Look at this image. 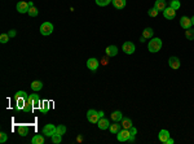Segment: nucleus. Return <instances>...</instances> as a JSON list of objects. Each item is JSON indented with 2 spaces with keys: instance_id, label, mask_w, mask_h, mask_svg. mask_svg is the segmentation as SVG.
<instances>
[{
  "instance_id": "f257e3e1",
  "label": "nucleus",
  "mask_w": 194,
  "mask_h": 144,
  "mask_svg": "<svg viewBox=\"0 0 194 144\" xmlns=\"http://www.w3.org/2000/svg\"><path fill=\"white\" fill-rule=\"evenodd\" d=\"M160 48H162V40L159 38H153L149 42V44H147V50L151 53H157Z\"/></svg>"
},
{
  "instance_id": "f03ea898",
  "label": "nucleus",
  "mask_w": 194,
  "mask_h": 144,
  "mask_svg": "<svg viewBox=\"0 0 194 144\" xmlns=\"http://www.w3.org/2000/svg\"><path fill=\"white\" fill-rule=\"evenodd\" d=\"M40 33L41 35H51L53 33V25L51 22H43L40 25Z\"/></svg>"
},
{
  "instance_id": "7ed1b4c3",
  "label": "nucleus",
  "mask_w": 194,
  "mask_h": 144,
  "mask_svg": "<svg viewBox=\"0 0 194 144\" xmlns=\"http://www.w3.org/2000/svg\"><path fill=\"white\" fill-rule=\"evenodd\" d=\"M129 138H131V132H129V130H127V128L119 130L118 134H116V139H118L119 141H127V140H129Z\"/></svg>"
},
{
  "instance_id": "20e7f679",
  "label": "nucleus",
  "mask_w": 194,
  "mask_h": 144,
  "mask_svg": "<svg viewBox=\"0 0 194 144\" xmlns=\"http://www.w3.org/2000/svg\"><path fill=\"white\" fill-rule=\"evenodd\" d=\"M87 118L91 123H97L100 120V115H98V112H96L95 109H89L87 112Z\"/></svg>"
},
{
  "instance_id": "39448f33",
  "label": "nucleus",
  "mask_w": 194,
  "mask_h": 144,
  "mask_svg": "<svg viewBox=\"0 0 194 144\" xmlns=\"http://www.w3.org/2000/svg\"><path fill=\"white\" fill-rule=\"evenodd\" d=\"M43 134H44V135L51 136V138H52V135H54V134H56V126L52 125V123H48V125H45V126L43 127Z\"/></svg>"
},
{
  "instance_id": "423d86ee",
  "label": "nucleus",
  "mask_w": 194,
  "mask_h": 144,
  "mask_svg": "<svg viewBox=\"0 0 194 144\" xmlns=\"http://www.w3.org/2000/svg\"><path fill=\"white\" fill-rule=\"evenodd\" d=\"M98 65H100V62H98V60L97 58H95V57H92V58H89V60L87 61V68L89 69V70H92V71H96L98 69Z\"/></svg>"
},
{
  "instance_id": "0eeeda50",
  "label": "nucleus",
  "mask_w": 194,
  "mask_h": 144,
  "mask_svg": "<svg viewBox=\"0 0 194 144\" xmlns=\"http://www.w3.org/2000/svg\"><path fill=\"white\" fill-rule=\"evenodd\" d=\"M28 101H30L31 104L34 105V108H39V109H40V107H41V101H40V99H39V96H38L36 94L30 95V96H28Z\"/></svg>"
},
{
  "instance_id": "6e6552de",
  "label": "nucleus",
  "mask_w": 194,
  "mask_h": 144,
  "mask_svg": "<svg viewBox=\"0 0 194 144\" xmlns=\"http://www.w3.org/2000/svg\"><path fill=\"white\" fill-rule=\"evenodd\" d=\"M122 48H123V52L127 55H132L135 52V44L132 42H126Z\"/></svg>"
},
{
  "instance_id": "1a4fd4ad",
  "label": "nucleus",
  "mask_w": 194,
  "mask_h": 144,
  "mask_svg": "<svg viewBox=\"0 0 194 144\" xmlns=\"http://www.w3.org/2000/svg\"><path fill=\"white\" fill-rule=\"evenodd\" d=\"M163 16L167 20H173L176 16V11L173 8H171V7H168V8H166L164 11H163Z\"/></svg>"
},
{
  "instance_id": "9d476101",
  "label": "nucleus",
  "mask_w": 194,
  "mask_h": 144,
  "mask_svg": "<svg viewBox=\"0 0 194 144\" xmlns=\"http://www.w3.org/2000/svg\"><path fill=\"white\" fill-rule=\"evenodd\" d=\"M28 9H30V4L26 3V1H20L17 4V11L20 13H27Z\"/></svg>"
},
{
  "instance_id": "9b49d317",
  "label": "nucleus",
  "mask_w": 194,
  "mask_h": 144,
  "mask_svg": "<svg viewBox=\"0 0 194 144\" xmlns=\"http://www.w3.org/2000/svg\"><path fill=\"white\" fill-rule=\"evenodd\" d=\"M168 65H170L171 69L176 70V69L180 68V60H178L176 56H172V57H170V60H168Z\"/></svg>"
},
{
  "instance_id": "f8f14e48",
  "label": "nucleus",
  "mask_w": 194,
  "mask_h": 144,
  "mask_svg": "<svg viewBox=\"0 0 194 144\" xmlns=\"http://www.w3.org/2000/svg\"><path fill=\"white\" fill-rule=\"evenodd\" d=\"M180 25H181V27L183 29H190L191 27V20L189 18V17H186V16H184V17H181V20H180Z\"/></svg>"
},
{
  "instance_id": "ddd939ff",
  "label": "nucleus",
  "mask_w": 194,
  "mask_h": 144,
  "mask_svg": "<svg viewBox=\"0 0 194 144\" xmlns=\"http://www.w3.org/2000/svg\"><path fill=\"white\" fill-rule=\"evenodd\" d=\"M97 125H98V128H101V130H106V128L110 127V121L102 117V118H100V120H98Z\"/></svg>"
},
{
  "instance_id": "4468645a",
  "label": "nucleus",
  "mask_w": 194,
  "mask_h": 144,
  "mask_svg": "<svg viewBox=\"0 0 194 144\" xmlns=\"http://www.w3.org/2000/svg\"><path fill=\"white\" fill-rule=\"evenodd\" d=\"M105 52L109 57H114V56L118 55V48H116L115 46H109V47H106Z\"/></svg>"
},
{
  "instance_id": "2eb2a0df",
  "label": "nucleus",
  "mask_w": 194,
  "mask_h": 144,
  "mask_svg": "<svg viewBox=\"0 0 194 144\" xmlns=\"http://www.w3.org/2000/svg\"><path fill=\"white\" fill-rule=\"evenodd\" d=\"M154 8L157 9L158 12H159V11H164V9L167 8V7H166V1H164V0H157V1H155V4H154Z\"/></svg>"
},
{
  "instance_id": "dca6fc26",
  "label": "nucleus",
  "mask_w": 194,
  "mask_h": 144,
  "mask_svg": "<svg viewBox=\"0 0 194 144\" xmlns=\"http://www.w3.org/2000/svg\"><path fill=\"white\" fill-rule=\"evenodd\" d=\"M158 138H159V140L162 141V143H166L167 139L170 138V132H168L167 130H160L159 131V136H158Z\"/></svg>"
},
{
  "instance_id": "f3484780",
  "label": "nucleus",
  "mask_w": 194,
  "mask_h": 144,
  "mask_svg": "<svg viewBox=\"0 0 194 144\" xmlns=\"http://www.w3.org/2000/svg\"><path fill=\"white\" fill-rule=\"evenodd\" d=\"M17 131L21 136H26L28 134V126L27 125H20L17 128Z\"/></svg>"
},
{
  "instance_id": "a211bd4d",
  "label": "nucleus",
  "mask_w": 194,
  "mask_h": 144,
  "mask_svg": "<svg viewBox=\"0 0 194 144\" xmlns=\"http://www.w3.org/2000/svg\"><path fill=\"white\" fill-rule=\"evenodd\" d=\"M111 3L116 9H123L126 7V0H111Z\"/></svg>"
},
{
  "instance_id": "6ab92c4d",
  "label": "nucleus",
  "mask_w": 194,
  "mask_h": 144,
  "mask_svg": "<svg viewBox=\"0 0 194 144\" xmlns=\"http://www.w3.org/2000/svg\"><path fill=\"white\" fill-rule=\"evenodd\" d=\"M153 34H154V30H153L151 27H146V29L142 31V37H144L145 39H150V38H153Z\"/></svg>"
},
{
  "instance_id": "aec40b11",
  "label": "nucleus",
  "mask_w": 194,
  "mask_h": 144,
  "mask_svg": "<svg viewBox=\"0 0 194 144\" xmlns=\"http://www.w3.org/2000/svg\"><path fill=\"white\" fill-rule=\"evenodd\" d=\"M122 127L129 130V128L132 127V120L131 118H122Z\"/></svg>"
},
{
  "instance_id": "412c9836",
  "label": "nucleus",
  "mask_w": 194,
  "mask_h": 144,
  "mask_svg": "<svg viewBox=\"0 0 194 144\" xmlns=\"http://www.w3.org/2000/svg\"><path fill=\"white\" fill-rule=\"evenodd\" d=\"M122 118H123V114H122V112H119V110H115V112L111 114V120H113L114 122H119V121H122Z\"/></svg>"
},
{
  "instance_id": "4be33fe9",
  "label": "nucleus",
  "mask_w": 194,
  "mask_h": 144,
  "mask_svg": "<svg viewBox=\"0 0 194 144\" xmlns=\"http://www.w3.org/2000/svg\"><path fill=\"white\" fill-rule=\"evenodd\" d=\"M31 88H32V91H40L43 88V83L40 81H34L31 83Z\"/></svg>"
},
{
  "instance_id": "5701e85b",
  "label": "nucleus",
  "mask_w": 194,
  "mask_h": 144,
  "mask_svg": "<svg viewBox=\"0 0 194 144\" xmlns=\"http://www.w3.org/2000/svg\"><path fill=\"white\" fill-rule=\"evenodd\" d=\"M16 101H17L16 110H21V109H23V107H25V104H26V101H27V100H26V99H17Z\"/></svg>"
},
{
  "instance_id": "b1692460",
  "label": "nucleus",
  "mask_w": 194,
  "mask_h": 144,
  "mask_svg": "<svg viewBox=\"0 0 194 144\" xmlns=\"http://www.w3.org/2000/svg\"><path fill=\"white\" fill-rule=\"evenodd\" d=\"M49 108H51V105H49L48 101H43L41 103V107H40V112L43 113V114H47L49 110Z\"/></svg>"
},
{
  "instance_id": "393cba45",
  "label": "nucleus",
  "mask_w": 194,
  "mask_h": 144,
  "mask_svg": "<svg viewBox=\"0 0 194 144\" xmlns=\"http://www.w3.org/2000/svg\"><path fill=\"white\" fill-rule=\"evenodd\" d=\"M31 143H32V144H43L44 143L43 135H35L32 138V140H31Z\"/></svg>"
},
{
  "instance_id": "a878e982",
  "label": "nucleus",
  "mask_w": 194,
  "mask_h": 144,
  "mask_svg": "<svg viewBox=\"0 0 194 144\" xmlns=\"http://www.w3.org/2000/svg\"><path fill=\"white\" fill-rule=\"evenodd\" d=\"M23 112H25V113H31V112H32V110H34V105L32 104H31V103L30 101H28V100H27V101H26V104H25V107H23Z\"/></svg>"
},
{
  "instance_id": "bb28decb",
  "label": "nucleus",
  "mask_w": 194,
  "mask_h": 144,
  "mask_svg": "<svg viewBox=\"0 0 194 144\" xmlns=\"http://www.w3.org/2000/svg\"><path fill=\"white\" fill-rule=\"evenodd\" d=\"M109 130H110L111 134H118V131L120 130V125H118V122H115L114 125H110Z\"/></svg>"
},
{
  "instance_id": "cd10ccee",
  "label": "nucleus",
  "mask_w": 194,
  "mask_h": 144,
  "mask_svg": "<svg viewBox=\"0 0 194 144\" xmlns=\"http://www.w3.org/2000/svg\"><path fill=\"white\" fill-rule=\"evenodd\" d=\"M185 37L188 40H194V30L193 29H186L185 30Z\"/></svg>"
},
{
  "instance_id": "c85d7f7f",
  "label": "nucleus",
  "mask_w": 194,
  "mask_h": 144,
  "mask_svg": "<svg viewBox=\"0 0 194 144\" xmlns=\"http://www.w3.org/2000/svg\"><path fill=\"white\" fill-rule=\"evenodd\" d=\"M14 99L17 100V99H26V100H28V96H27V94H26L25 91H18L17 94L14 95Z\"/></svg>"
},
{
  "instance_id": "c756f323",
  "label": "nucleus",
  "mask_w": 194,
  "mask_h": 144,
  "mask_svg": "<svg viewBox=\"0 0 194 144\" xmlns=\"http://www.w3.org/2000/svg\"><path fill=\"white\" fill-rule=\"evenodd\" d=\"M61 140H62V135H59V134H54V135H52V141H53L54 144H58V143H61Z\"/></svg>"
},
{
  "instance_id": "7c9ffc66",
  "label": "nucleus",
  "mask_w": 194,
  "mask_h": 144,
  "mask_svg": "<svg viewBox=\"0 0 194 144\" xmlns=\"http://www.w3.org/2000/svg\"><path fill=\"white\" fill-rule=\"evenodd\" d=\"M28 16H31V17H36L38 16V13H39V11L35 8V7H30V9H28Z\"/></svg>"
},
{
  "instance_id": "2f4dec72",
  "label": "nucleus",
  "mask_w": 194,
  "mask_h": 144,
  "mask_svg": "<svg viewBox=\"0 0 194 144\" xmlns=\"http://www.w3.org/2000/svg\"><path fill=\"white\" fill-rule=\"evenodd\" d=\"M170 7H171V8H173L175 11H177V9L181 7V4H180V1H178V0H172V1H171V4H170Z\"/></svg>"
},
{
  "instance_id": "473e14b6",
  "label": "nucleus",
  "mask_w": 194,
  "mask_h": 144,
  "mask_svg": "<svg viewBox=\"0 0 194 144\" xmlns=\"http://www.w3.org/2000/svg\"><path fill=\"white\" fill-rule=\"evenodd\" d=\"M111 3V0H96V4L100 7H106Z\"/></svg>"
},
{
  "instance_id": "72a5a7b5",
  "label": "nucleus",
  "mask_w": 194,
  "mask_h": 144,
  "mask_svg": "<svg viewBox=\"0 0 194 144\" xmlns=\"http://www.w3.org/2000/svg\"><path fill=\"white\" fill-rule=\"evenodd\" d=\"M56 132H57V134H59V135H64V134L66 132V127H65L64 125L57 126V127H56Z\"/></svg>"
},
{
  "instance_id": "f704fd0d",
  "label": "nucleus",
  "mask_w": 194,
  "mask_h": 144,
  "mask_svg": "<svg viewBox=\"0 0 194 144\" xmlns=\"http://www.w3.org/2000/svg\"><path fill=\"white\" fill-rule=\"evenodd\" d=\"M9 35H8V34H1V35H0V42H1V43H7L8 42V40H9Z\"/></svg>"
},
{
  "instance_id": "c9c22d12",
  "label": "nucleus",
  "mask_w": 194,
  "mask_h": 144,
  "mask_svg": "<svg viewBox=\"0 0 194 144\" xmlns=\"http://www.w3.org/2000/svg\"><path fill=\"white\" fill-rule=\"evenodd\" d=\"M147 14H149L150 17H157L158 11L155 8H151V9H149V11H147Z\"/></svg>"
},
{
  "instance_id": "e433bc0d",
  "label": "nucleus",
  "mask_w": 194,
  "mask_h": 144,
  "mask_svg": "<svg viewBox=\"0 0 194 144\" xmlns=\"http://www.w3.org/2000/svg\"><path fill=\"white\" fill-rule=\"evenodd\" d=\"M0 135H1V136H0V143H5V141H7V139H8V135L5 132H1Z\"/></svg>"
},
{
  "instance_id": "4c0bfd02",
  "label": "nucleus",
  "mask_w": 194,
  "mask_h": 144,
  "mask_svg": "<svg viewBox=\"0 0 194 144\" xmlns=\"http://www.w3.org/2000/svg\"><path fill=\"white\" fill-rule=\"evenodd\" d=\"M129 132H131V135H136V134H137V130L133 127V126H132V127L129 128Z\"/></svg>"
},
{
  "instance_id": "58836bf2",
  "label": "nucleus",
  "mask_w": 194,
  "mask_h": 144,
  "mask_svg": "<svg viewBox=\"0 0 194 144\" xmlns=\"http://www.w3.org/2000/svg\"><path fill=\"white\" fill-rule=\"evenodd\" d=\"M8 35H9L10 38H14L16 37V30H10V31L8 33Z\"/></svg>"
},
{
  "instance_id": "ea45409f",
  "label": "nucleus",
  "mask_w": 194,
  "mask_h": 144,
  "mask_svg": "<svg viewBox=\"0 0 194 144\" xmlns=\"http://www.w3.org/2000/svg\"><path fill=\"white\" fill-rule=\"evenodd\" d=\"M166 144H173V139L168 138V139H167V141H166Z\"/></svg>"
},
{
  "instance_id": "a19ab883",
  "label": "nucleus",
  "mask_w": 194,
  "mask_h": 144,
  "mask_svg": "<svg viewBox=\"0 0 194 144\" xmlns=\"http://www.w3.org/2000/svg\"><path fill=\"white\" fill-rule=\"evenodd\" d=\"M102 64H103V65H106V64H107V58H103V60H102Z\"/></svg>"
},
{
  "instance_id": "79ce46f5",
  "label": "nucleus",
  "mask_w": 194,
  "mask_h": 144,
  "mask_svg": "<svg viewBox=\"0 0 194 144\" xmlns=\"http://www.w3.org/2000/svg\"><path fill=\"white\" fill-rule=\"evenodd\" d=\"M98 115H100V118L103 117V112H98Z\"/></svg>"
},
{
  "instance_id": "37998d69",
  "label": "nucleus",
  "mask_w": 194,
  "mask_h": 144,
  "mask_svg": "<svg viewBox=\"0 0 194 144\" xmlns=\"http://www.w3.org/2000/svg\"><path fill=\"white\" fill-rule=\"evenodd\" d=\"M190 20H191V24H193V25H194V16H193V17H191V18H190Z\"/></svg>"
}]
</instances>
